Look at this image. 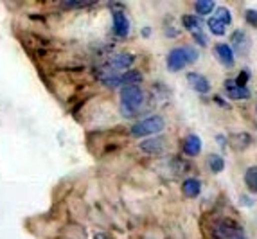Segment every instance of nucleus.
Returning a JSON list of instances; mask_svg holds the SVG:
<instances>
[{
	"label": "nucleus",
	"instance_id": "1",
	"mask_svg": "<svg viewBox=\"0 0 257 239\" xmlns=\"http://www.w3.org/2000/svg\"><path fill=\"white\" fill-rule=\"evenodd\" d=\"M144 104V92L139 85L124 86L120 90V111L124 117H133Z\"/></svg>",
	"mask_w": 257,
	"mask_h": 239
},
{
	"label": "nucleus",
	"instance_id": "2",
	"mask_svg": "<svg viewBox=\"0 0 257 239\" xmlns=\"http://www.w3.org/2000/svg\"><path fill=\"white\" fill-rule=\"evenodd\" d=\"M198 60V52L193 47H176L167 54V68L171 72H178L182 68H185L187 65L194 63Z\"/></svg>",
	"mask_w": 257,
	"mask_h": 239
},
{
	"label": "nucleus",
	"instance_id": "3",
	"mask_svg": "<svg viewBox=\"0 0 257 239\" xmlns=\"http://www.w3.org/2000/svg\"><path fill=\"white\" fill-rule=\"evenodd\" d=\"M166 126L164 119L160 115H151L144 121H139L137 124L132 126V135L133 137H148L155 135V133H160Z\"/></svg>",
	"mask_w": 257,
	"mask_h": 239
},
{
	"label": "nucleus",
	"instance_id": "4",
	"mask_svg": "<svg viewBox=\"0 0 257 239\" xmlns=\"http://www.w3.org/2000/svg\"><path fill=\"white\" fill-rule=\"evenodd\" d=\"M239 234H241L239 225H236L232 219H221L212 228V235L216 239H234V237H239Z\"/></svg>",
	"mask_w": 257,
	"mask_h": 239
},
{
	"label": "nucleus",
	"instance_id": "5",
	"mask_svg": "<svg viewBox=\"0 0 257 239\" xmlns=\"http://www.w3.org/2000/svg\"><path fill=\"white\" fill-rule=\"evenodd\" d=\"M133 61H135V58H133L132 54H115L108 60L106 67L110 68V70H113V72H117V70L130 68L133 65Z\"/></svg>",
	"mask_w": 257,
	"mask_h": 239
},
{
	"label": "nucleus",
	"instance_id": "6",
	"mask_svg": "<svg viewBox=\"0 0 257 239\" xmlns=\"http://www.w3.org/2000/svg\"><path fill=\"white\" fill-rule=\"evenodd\" d=\"M187 81H189V85L193 86V90H196V92H200V94H209L210 83L205 76L191 72V74H187Z\"/></svg>",
	"mask_w": 257,
	"mask_h": 239
},
{
	"label": "nucleus",
	"instance_id": "7",
	"mask_svg": "<svg viewBox=\"0 0 257 239\" xmlns=\"http://www.w3.org/2000/svg\"><path fill=\"white\" fill-rule=\"evenodd\" d=\"M113 33H115L117 36H120V38L128 36V33H130V22L122 11H115V13H113Z\"/></svg>",
	"mask_w": 257,
	"mask_h": 239
},
{
	"label": "nucleus",
	"instance_id": "8",
	"mask_svg": "<svg viewBox=\"0 0 257 239\" xmlns=\"http://www.w3.org/2000/svg\"><path fill=\"white\" fill-rule=\"evenodd\" d=\"M166 148V141H164L162 137H155V139H148V141H142L141 142V150L144 153H150V155H159L164 151Z\"/></svg>",
	"mask_w": 257,
	"mask_h": 239
},
{
	"label": "nucleus",
	"instance_id": "9",
	"mask_svg": "<svg viewBox=\"0 0 257 239\" xmlns=\"http://www.w3.org/2000/svg\"><path fill=\"white\" fill-rule=\"evenodd\" d=\"M184 151L189 157H196L200 151H202V139L196 135H189L185 137L184 141Z\"/></svg>",
	"mask_w": 257,
	"mask_h": 239
},
{
	"label": "nucleus",
	"instance_id": "10",
	"mask_svg": "<svg viewBox=\"0 0 257 239\" xmlns=\"http://www.w3.org/2000/svg\"><path fill=\"white\" fill-rule=\"evenodd\" d=\"M216 54H218L219 61L225 67H232L234 65V52H232V49L228 47L227 43H219L218 47H216Z\"/></svg>",
	"mask_w": 257,
	"mask_h": 239
},
{
	"label": "nucleus",
	"instance_id": "11",
	"mask_svg": "<svg viewBox=\"0 0 257 239\" xmlns=\"http://www.w3.org/2000/svg\"><path fill=\"white\" fill-rule=\"evenodd\" d=\"M182 192H184L187 198H196L200 192H202V184L198 182L196 178H187L182 184Z\"/></svg>",
	"mask_w": 257,
	"mask_h": 239
},
{
	"label": "nucleus",
	"instance_id": "12",
	"mask_svg": "<svg viewBox=\"0 0 257 239\" xmlns=\"http://www.w3.org/2000/svg\"><path fill=\"white\" fill-rule=\"evenodd\" d=\"M228 141H230V146L234 150H244L252 144V137L248 133H236V135H230Z\"/></svg>",
	"mask_w": 257,
	"mask_h": 239
},
{
	"label": "nucleus",
	"instance_id": "13",
	"mask_svg": "<svg viewBox=\"0 0 257 239\" xmlns=\"http://www.w3.org/2000/svg\"><path fill=\"white\" fill-rule=\"evenodd\" d=\"M232 43H234V47H236V51L239 52H246L250 47V40L248 36L243 33V31H237V33H234V36H232Z\"/></svg>",
	"mask_w": 257,
	"mask_h": 239
},
{
	"label": "nucleus",
	"instance_id": "14",
	"mask_svg": "<svg viewBox=\"0 0 257 239\" xmlns=\"http://www.w3.org/2000/svg\"><path fill=\"white\" fill-rule=\"evenodd\" d=\"M182 24H184L185 29H189L193 34L202 33V20H200V17H193V15H187V17L182 18Z\"/></svg>",
	"mask_w": 257,
	"mask_h": 239
},
{
	"label": "nucleus",
	"instance_id": "15",
	"mask_svg": "<svg viewBox=\"0 0 257 239\" xmlns=\"http://www.w3.org/2000/svg\"><path fill=\"white\" fill-rule=\"evenodd\" d=\"M244 184L252 192H257V167H248L244 173Z\"/></svg>",
	"mask_w": 257,
	"mask_h": 239
},
{
	"label": "nucleus",
	"instance_id": "16",
	"mask_svg": "<svg viewBox=\"0 0 257 239\" xmlns=\"http://www.w3.org/2000/svg\"><path fill=\"white\" fill-rule=\"evenodd\" d=\"M207 166H209V169L212 171V173H221V171L225 169V162H223V158L219 157V155H210V157L207 158Z\"/></svg>",
	"mask_w": 257,
	"mask_h": 239
},
{
	"label": "nucleus",
	"instance_id": "17",
	"mask_svg": "<svg viewBox=\"0 0 257 239\" xmlns=\"http://www.w3.org/2000/svg\"><path fill=\"white\" fill-rule=\"evenodd\" d=\"M194 9H196L198 15H209L214 9V2H210V0H198L196 4H194Z\"/></svg>",
	"mask_w": 257,
	"mask_h": 239
},
{
	"label": "nucleus",
	"instance_id": "18",
	"mask_svg": "<svg viewBox=\"0 0 257 239\" xmlns=\"http://www.w3.org/2000/svg\"><path fill=\"white\" fill-rule=\"evenodd\" d=\"M228 97L230 99H248L250 97V90L246 86H236V88H232L227 92Z\"/></svg>",
	"mask_w": 257,
	"mask_h": 239
},
{
	"label": "nucleus",
	"instance_id": "19",
	"mask_svg": "<svg viewBox=\"0 0 257 239\" xmlns=\"http://www.w3.org/2000/svg\"><path fill=\"white\" fill-rule=\"evenodd\" d=\"M207 26H209L210 33L216 34V36H223L225 34V26H223L221 22L218 20V18H209V22H207Z\"/></svg>",
	"mask_w": 257,
	"mask_h": 239
},
{
	"label": "nucleus",
	"instance_id": "20",
	"mask_svg": "<svg viewBox=\"0 0 257 239\" xmlns=\"http://www.w3.org/2000/svg\"><path fill=\"white\" fill-rule=\"evenodd\" d=\"M216 18L221 22L223 26H230L232 24V15L227 8H218L216 9Z\"/></svg>",
	"mask_w": 257,
	"mask_h": 239
},
{
	"label": "nucleus",
	"instance_id": "21",
	"mask_svg": "<svg viewBox=\"0 0 257 239\" xmlns=\"http://www.w3.org/2000/svg\"><path fill=\"white\" fill-rule=\"evenodd\" d=\"M246 20H248L252 26L257 27V11H252V9H248V11H246Z\"/></svg>",
	"mask_w": 257,
	"mask_h": 239
},
{
	"label": "nucleus",
	"instance_id": "22",
	"mask_svg": "<svg viewBox=\"0 0 257 239\" xmlns=\"http://www.w3.org/2000/svg\"><path fill=\"white\" fill-rule=\"evenodd\" d=\"M246 81H248V72H246V70H243V72H241V76L237 77V86H246Z\"/></svg>",
	"mask_w": 257,
	"mask_h": 239
},
{
	"label": "nucleus",
	"instance_id": "23",
	"mask_svg": "<svg viewBox=\"0 0 257 239\" xmlns=\"http://www.w3.org/2000/svg\"><path fill=\"white\" fill-rule=\"evenodd\" d=\"M194 36V40H196L198 43H200V45H202V47H205L207 45V36L203 33H196V34H193Z\"/></svg>",
	"mask_w": 257,
	"mask_h": 239
},
{
	"label": "nucleus",
	"instance_id": "24",
	"mask_svg": "<svg viewBox=\"0 0 257 239\" xmlns=\"http://www.w3.org/2000/svg\"><path fill=\"white\" fill-rule=\"evenodd\" d=\"M241 203L248 205V207H252V200H250L248 196H241Z\"/></svg>",
	"mask_w": 257,
	"mask_h": 239
},
{
	"label": "nucleus",
	"instance_id": "25",
	"mask_svg": "<svg viewBox=\"0 0 257 239\" xmlns=\"http://www.w3.org/2000/svg\"><path fill=\"white\" fill-rule=\"evenodd\" d=\"M234 239H243V237H234Z\"/></svg>",
	"mask_w": 257,
	"mask_h": 239
}]
</instances>
